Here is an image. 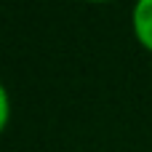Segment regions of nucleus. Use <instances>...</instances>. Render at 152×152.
<instances>
[{
    "label": "nucleus",
    "mask_w": 152,
    "mask_h": 152,
    "mask_svg": "<svg viewBox=\"0 0 152 152\" xmlns=\"http://www.w3.org/2000/svg\"><path fill=\"white\" fill-rule=\"evenodd\" d=\"M131 21H134V35L139 45L152 51V0H139L134 5Z\"/></svg>",
    "instance_id": "1"
},
{
    "label": "nucleus",
    "mask_w": 152,
    "mask_h": 152,
    "mask_svg": "<svg viewBox=\"0 0 152 152\" xmlns=\"http://www.w3.org/2000/svg\"><path fill=\"white\" fill-rule=\"evenodd\" d=\"M8 120H11V99H8V91H5V86L0 80V134L5 131Z\"/></svg>",
    "instance_id": "2"
}]
</instances>
